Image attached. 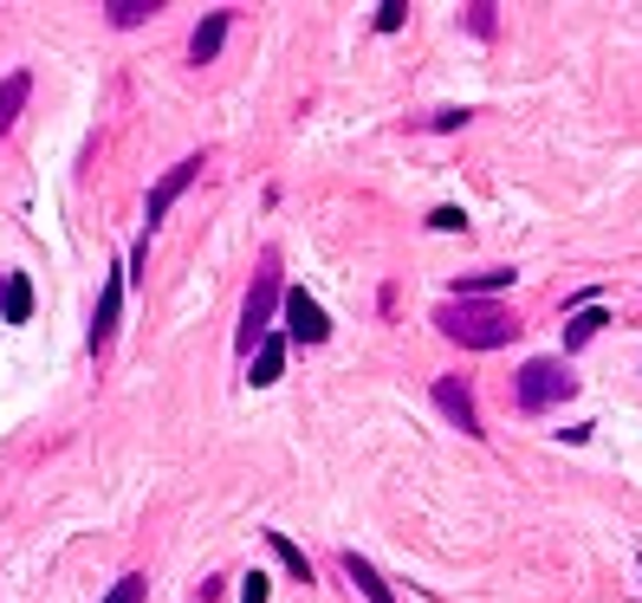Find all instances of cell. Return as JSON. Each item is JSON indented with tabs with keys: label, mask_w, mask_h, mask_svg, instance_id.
I'll return each instance as SVG.
<instances>
[{
	"label": "cell",
	"mask_w": 642,
	"mask_h": 603,
	"mask_svg": "<svg viewBox=\"0 0 642 603\" xmlns=\"http://www.w3.org/2000/svg\"><path fill=\"white\" fill-rule=\"evenodd\" d=\"M344 577H350V584H357L371 603H396V597H389V584L377 577V565H371V558H357V552H344Z\"/></svg>",
	"instance_id": "13"
},
{
	"label": "cell",
	"mask_w": 642,
	"mask_h": 603,
	"mask_svg": "<svg viewBox=\"0 0 642 603\" xmlns=\"http://www.w3.org/2000/svg\"><path fill=\"white\" fill-rule=\"evenodd\" d=\"M571 396H577V377L565 370V357H532L513 377V409L520 415H545L559 403H571Z\"/></svg>",
	"instance_id": "2"
},
{
	"label": "cell",
	"mask_w": 642,
	"mask_h": 603,
	"mask_svg": "<svg viewBox=\"0 0 642 603\" xmlns=\"http://www.w3.org/2000/svg\"><path fill=\"white\" fill-rule=\"evenodd\" d=\"M286 338L293 344H325L332 338V318L312 293H286Z\"/></svg>",
	"instance_id": "7"
},
{
	"label": "cell",
	"mask_w": 642,
	"mask_h": 603,
	"mask_svg": "<svg viewBox=\"0 0 642 603\" xmlns=\"http://www.w3.org/2000/svg\"><path fill=\"white\" fill-rule=\"evenodd\" d=\"M240 603H266V577L254 571V577H240Z\"/></svg>",
	"instance_id": "22"
},
{
	"label": "cell",
	"mask_w": 642,
	"mask_h": 603,
	"mask_svg": "<svg viewBox=\"0 0 642 603\" xmlns=\"http://www.w3.org/2000/svg\"><path fill=\"white\" fill-rule=\"evenodd\" d=\"M286 305V286H279V254H266L260 273H254V286H247V299H240V350L254 357L266 338H273V312Z\"/></svg>",
	"instance_id": "3"
},
{
	"label": "cell",
	"mask_w": 642,
	"mask_h": 603,
	"mask_svg": "<svg viewBox=\"0 0 642 603\" xmlns=\"http://www.w3.org/2000/svg\"><path fill=\"white\" fill-rule=\"evenodd\" d=\"M195 182H201V156H182L176 169H162V182H156L150 201H144V227L156 234V221H169V208H176V201L195 189Z\"/></svg>",
	"instance_id": "5"
},
{
	"label": "cell",
	"mask_w": 642,
	"mask_h": 603,
	"mask_svg": "<svg viewBox=\"0 0 642 603\" xmlns=\"http://www.w3.org/2000/svg\"><path fill=\"white\" fill-rule=\"evenodd\" d=\"M27 91H33V72H7V78H0V137L13 130V117H20V105H27Z\"/></svg>",
	"instance_id": "14"
},
{
	"label": "cell",
	"mask_w": 642,
	"mask_h": 603,
	"mask_svg": "<svg viewBox=\"0 0 642 603\" xmlns=\"http://www.w3.org/2000/svg\"><path fill=\"white\" fill-rule=\"evenodd\" d=\"M435 409L448 415L461 435H474V442L487 435V428H481V409H474V389H467V377H435Z\"/></svg>",
	"instance_id": "6"
},
{
	"label": "cell",
	"mask_w": 642,
	"mask_h": 603,
	"mask_svg": "<svg viewBox=\"0 0 642 603\" xmlns=\"http://www.w3.org/2000/svg\"><path fill=\"white\" fill-rule=\"evenodd\" d=\"M467 117H474V111H435V117H428V123H435V130H461Z\"/></svg>",
	"instance_id": "23"
},
{
	"label": "cell",
	"mask_w": 642,
	"mask_h": 603,
	"mask_svg": "<svg viewBox=\"0 0 642 603\" xmlns=\"http://www.w3.org/2000/svg\"><path fill=\"white\" fill-rule=\"evenodd\" d=\"M279 377H286V338L273 332V338L254 350V370H247V383H254V389H273Z\"/></svg>",
	"instance_id": "11"
},
{
	"label": "cell",
	"mask_w": 642,
	"mask_h": 603,
	"mask_svg": "<svg viewBox=\"0 0 642 603\" xmlns=\"http://www.w3.org/2000/svg\"><path fill=\"white\" fill-rule=\"evenodd\" d=\"M266 545H273V558H279L286 571H293L299 584H312V558H305V552L293 545V538H286V532H266Z\"/></svg>",
	"instance_id": "16"
},
{
	"label": "cell",
	"mask_w": 642,
	"mask_h": 603,
	"mask_svg": "<svg viewBox=\"0 0 642 603\" xmlns=\"http://www.w3.org/2000/svg\"><path fill=\"white\" fill-rule=\"evenodd\" d=\"M428 227H435V234H467V215H461V208H435Z\"/></svg>",
	"instance_id": "19"
},
{
	"label": "cell",
	"mask_w": 642,
	"mask_h": 603,
	"mask_svg": "<svg viewBox=\"0 0 642 603\" xmlns=\"http://www.w3.org/2000/svg\"><path fill=\"white\" fill-rule=\"evenodd\" d=\"M520 273L513 266H481V273H461L454 279V299H493V293H506Z\"/></svg>",
	"instance_id": "8"
},
{
	"label": "cell",
	"mask_w": 642,
	"mask_h": 603,
	"mask_svg": "<svg viewBox=\"0 0 642 603\" xmlns=\"http://www.w3.org/2000/svg\"><path fill=\"white\" fill-rule=\"evenodd\" d=\"M610 318L597 312V305H577V312H565V350H584V344L604 332Z\"/></svg>",
	"instance_id": "12"
},
{
	"label": "cell",
	"mask_w": 642,
	"mask_h": 603,
	"mask_svg": "<svg viewBox=\"0 0 642 603\" xmlns=\"http://www.w3.org/2000/svg\"><path fill=\"white\" fill-rule=\"evenodd\" d=\"M150 13H162V0H105V20H111V27H144Z\"/></svg>",
	"instance_id": "15"
},
{
	"label": "cell",
	"mask_w": 642,
	"mask_h": 603,
	"mask_svg": "<svg viewBox=\"0 0 642 603\" xmlns=\"http://www.w3.org/2000/svg\"><path fill=\"white\" fill-rule=\"evenodd\" d=\"M144 591H150V584L130 571V577H117V584H111V597H105V603H144Z\"/></svg>",
	"instance_id": "18"
},
{
	"label": "cell",
	"mask_w": 642,
	"mask_h": 603,
	"mask_svg": "<svg viewBox=\"0 0 642 603\" xmlns=\"http://www.w3.org/2000/svg\"><path fill=\"white\" fill-rule=\"evenodd\" d=\"M493 13H500L493 0H474V7L461 13V20H467V33H474V39H493V33H500V20H493Z\"/></svg>",
	"instance_id": "17"
},
{
	"label": "cell",
	"mask_w": 642,
	"mask_h": 603,
	"mask_svg": "<svg viewBox=\"0 0 642 603\" xmlns=\"http://www.w3.org/2000/svg\"><path fill=\"white\" fill-rule=\"evenodd\" d=\"M124 286H130V266H111L105 273V286H98V312H91V332H85V344H91V357H105L117 338V318H124Z\"/></svg>",
	"instance_id": "4"
},
{
	"label": "cell",
	"mask_w": 642,
	"mask_h": 603,
	"mask_svg": "<svg viewBox=\"0 0 642 603\" xmlns=\"http://www.w3.org/2000/svg\"><path fill=\"white\" fill-rule=\"evenodd\" d=\"M0 318H7V325H27V318H33V279H27V273H0Z\"/></svg>",
	"instance_id": "9"
},
{
	"label": "cell",
	"mask_w": 642,
	"mask_h": 603,
	"mask_svg": "<svg viewBox=\"0 0 642 603\" xmlns=\"http://www.w3.org/2000/svg\"><path fill=\"white\" fill-rule=\"evenodd\" d=\"M130 279H150V234L130 247Z\"/></svg>",
	"instance_id": "21"
},
{
	"label": "cell",
	"mask_w": 642,
	"mask_h": 603,
	"mask_svg": "<svg viewBox=\"0 0 642 603\" xmlns=\"http://www.w3.org/2000/svg\"><path fill=\"white\" fill-rule=\"evenodd\" d=\"M435 325H442V338H454L461 350H500V344L520 338L513 312L493 305V299H448L435 312Z\"/></svg>",
	"instance_id": "1"
},
{
	"label": "cell",
	"mask_w": 642,
	"mask_h": 603,
	"mask_svg": "<svg viewBox=\"0 0 642 603\" xmlns=\"http://www.w3.org/2000/svg\"><path fill=\"white\" fill-rule=\"evenodd\" d=\"M227 20H234V13H208V20H201V27H195L189 33V59L195 66H215V59H221V39H227Z\"/></svg>",
	"instance_id": "10"
},
{
	"label": "cell",
	"mask_w": 642,
	"mask_h": 603,
	"mask_svg": "<svg viewBox=\"0 0 642 603\" xmlns=\"http://www.w3.org/2000/svg\"><path fill=\"white\" fill-rule=\"evenodd\" d=\"M403 13H409L403 0H383L377 7V33H403Z\"/></svg>",
	"instance_id": "20"
}]
</instances>
